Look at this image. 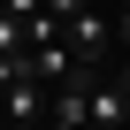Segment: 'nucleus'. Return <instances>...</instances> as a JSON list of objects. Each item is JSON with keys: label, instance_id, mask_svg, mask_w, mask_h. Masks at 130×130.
<instances>
[{"label": "nucleus", "instance_id": "nucleus-1", "mask_svg": "<svg viewBox=\"0 0 130 130\" xmlns=\"http://www.w3.org/2000/svg\"><path fill=\"white\" fill-rule=\"evenodd\" d=\"M61 46H69V54L84 61V69H92V61H107V46H115V23L100 15V0H84V8H77L69 23H61Z\"/></svg>", "mask_w": 130, "mask_h": 130}, {"label": "nucleus", "instance_id": "nucleus-2", "mask_svg": "<svg viewBox=\"0 0 130 130\" xmlns=\"http://www.w3.org/2000/svg\"><path fill=\"white\" fill-rule=\"evenodd\" d=\"M69 69H77V54L61 46V38H46V46H31V54H23V77H31V84H46V92L69 77Z\"/></svg>", "mask_w": 130, "mask_h": 130}, {"label": "nucleus", "instance_id": "nucleus-3", "mask_svg": "<svg viewBox=\"0 0 130 130\" xmlns=\"http://www.w3.org/2000/svg\"><path fill=\"white\" fill-rule=\"evenodd\" d=\"M0 122H38V130H46V84L15 77L8 92H0Z\"/></svg>", "mask_w": 130, "mask_h": 130}, {"label": "nucleus", "instance_id": "nucleus-4", "mask_svg": "<svg viewBox=\"0 0 130 130\" xmlns=\"http://www.w3.org/2000/svg\"><path fill=\"white\" fill-rule=\"evenodd\" d=\"M0 54H31L23 46V15H8V8H0Z\"/></svg>", "mask_w": 130, "mask_h": 130}, {"label": "nucleus", "instance_id": "nucleus-5", "mask_svg": "<svg viewBox=\"0 0 130 130\" xmlns=\"http://www.w3.org/2000/svg\"><path fill=\"white\" fill-rule=\"evenodd\" d=\"M15 77H23V54H0V92H8Z\"/></svg>", "mask_w": 130, "mask_h": 130}, {"label": "nucleus", "instance_id": "nucleus-6", "mask_svg": "<svg viewBox=\"0 0 130 130\" xmlns=\"http://www.w3.org/2000/svg\"><path fill=\"white\" fill-rule=\"evenodd\" d=\"M77 8H84V0H46V15H54V23H69Z\"/></svg>", "mask_w": 130, "mask_h": 130}, {"label": "nucleus", "instance_id": "nucleus-7", "mask_svg": "<svg viewBox=\"0 0 130 130\" xmlns=\"http://www.w3.org/2000/svg\"><path fill=\"white\" fill-rule=\"evenodd\" d=\"M122 38H130V0H122Z\"/></svg>", "mask_w": 130, "mask_h": 130}, {"label": "nucleus", "instance_id": "nucleus-8", "mask_svg": "<svg viewBox=\"0 0 130 130\" xmlns=\"http://www.w3.org/2000/svg\"><path fill=\"white\" fill-rule=\"evenodd\" d=\"M0 130H38V122H0Z\"/></svg>", "mask_w": 130, "mask_h": 130}, {"label": "nucleus", "instance_id": "nucleus-9", "mask_svg": "<svg viewBox=\"0 0 130 130\" xmlns=\"http://www.w3.org/2000/svg\"><path fill=\"white\" fill-rule=\"evenodd\" d=\"M122 130H130V122H122Z\"/></svg>", "mask_w": 130, "mask_h": 130}]
</instances>
